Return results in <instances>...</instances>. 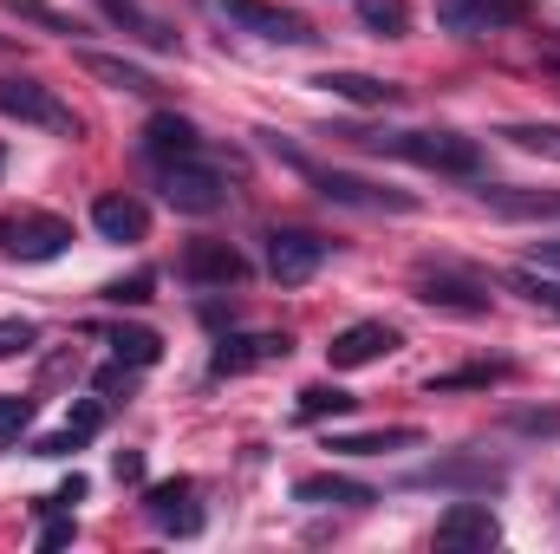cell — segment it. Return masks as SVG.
<instances>
[{
	"mask_svg": "<svg viewBox=\"0 0 560 554\" xmlns=\"http://www.w3.org/2000/svg\"><path fill=\"white\" fill-rule=\"evenodd\" d=\"M385 157H405L418 170H436V176H476L482 170V143L463 138V131H392V138H365Z\"/></svg>",
	"mask_w": 560,
	"mask_h": 554,
	"instance_id": "1",
	"label": "cell"
},
{
	"mask_svg": "<svg viewBox=\"0 0 560 554\" xmlns=\"http://www.w3.org/2000/svg\"><path fill=\"white\" fill-rule=\"evenodd\" d=\"M509 483V463H495L489 450H463V457H436L405 476V489H456V496H495Z\"/></svg>",
	"mask_w": 560,
	"mask_h": 554,
	"instance_id": "2",
	"label": "cell"
},
{
	"mask_svg": "<svg viewBox=\"0 0 560 554\" xmlns=\"http://www.w3.org/2000/svg\"><path fill=\"white\" fill-rule=\"evenodd\" d=\"M229 196H235V189H229V176L209 163V150L163 170V203H170L176 216H215V209H229Z\"/></svg>",
	"mask_w": 560,
	"mask_h": 554,
	"instance_id": "3",
	"label": "cell"
},
{
	"mask_svg": "<svg viewBox=\"0 0 560 554\" xmlns=\"http://www.w3.org/2000/svg\"><path fill=\"white\" fill-rule=\"evenodd\" d=\"M275 150H280V143H275ZM280 157H287V163H293V170H300L319 196H326V203H346V209H392V216H411V209H418L405 189H378V183L346 176V170H319V163H306L300 150H280Z\"/></svg>",
	"mask_w": 560,
	"mask_h": 554,
	"instance_id": "4",
	"label": "cell"
},
{
	"mask_svg": "<svg viewBox=\"0 0 560 554\" xmlns=\"http://www.w3.org/2000/svg\"><path fill=\"white\" fill-rule=\"evenodd\" d=\"M0 118L39 125V131H52V138H79V118H72V105H59V99H52V85H39V79H20V72H7V79H0Z\"/></svg>",
	"mask_w": 560,
	"mask_h": 554,
	"instance_id": "5",
	"label": "cell"
},
{
	"mask_svg": "<svg viewBox=\"0 0 560 554\" xmlns=\"http://www.w3.org/2000/svg\"><path fill=\"white\" fill-rule=\"evenodd\" d=\"M418 300L423 307H443V313H489V280L456 268V262H423L418 268Z\"/></svg>",
	"mask_w": 560,
	"mask_h": 554,
	"instance_id": "6",
	"label": "cell"
},
{
	"mask_svg": "<svg viewBox=\"0 0 560 554\" xmlns=\"http://www.w3.org/2000/svg\"><path fill=\"white\" fill-rule=\"evenodd\" d=\"M66 249H72V222H59V216H0V255L52 262Z\"/></svg>",
	"mask_w": 560,
	"mask_h": 554,
	"instance_id": "7",
	"label": "cell"
},
{
	"mask_svg": "<svg viewBox=\"0 0 560 554\" xmlns=\"http://www.w3.org/2000/svg\"><path fill=\"white\" fill-rule=\"evenodd\" d=\"M528 13H535V0H436V26H443V33H456V39L522 26Z\"/></svg>",
	"mask_w": 560,
	"mask_h": 554,
	"instance_id": "8",
	"label": "cell"
},
{
	"mask_svg": "<svg viewBox=\"0 0 560 554\" xmlns=\"http://www.w3.org/2000/svg\"><path fill=\"white\" fill-rule=\"evenodd\" d=\"M502 542V522H495V509L489 503H450L443 516H436V549H450V554H489Z\"/></svg>",
	"mask_w": 560,
	"mask_h": 554,
	"instance_id": "9",
	"label": "cell"
},
{
	"mask_svg": "<svg viewBox=\"0 0 560 554\" xmlns=\"http://www.w3.org/2000/svg\"><path fill=\"white\" fill-rule=\"evenodd\" d=\"M287 353H293L287 333H229V339H215L209 372H215V379H242V372H255V366H280Z\"/></svg>",
	"mask_w": 560,
	"mask_h": 554,
	"instance_id": "10",
	"label": "cell"
},
{
	"mask_svg": "<svg viewBox=\"0 0 560 554\" xmlns=\"http://www.w3.org/2000/svg\"><path fill=\"white\" fill-rule=\"evenodd\" d=\"M398 346H405V339H398L392 320H352L346 333H332L326 359H332V372H359V366H378V359L398 353Z\"/></svg>",
	"mask_w": 560,
	"mask_h": 554,
	"instance_id": "11",
	"label": "cell"
},
{
	"mask_svg": "<svg viewBox=\"0 0 560 554\" xmlns=\"http://www.w3.org/2000/svg\"><path fill=\"white\" fill-rule=\"evenodd\" d=\"M326 235H313V229H275L268 235V275L280 280V287H300V280L319 275V262H326Z\"/></svg>",
	"mask_w": 560,
	"mask_h": 554,
	"instance_id": "12",
	"label": "cell"
},
{
	"mask_svg": "<svg viewBox=\"0 0 560 554\" xmlns=\"http://www.w3.org/2000/svg\"><path fill=\"white\" fill-rule=\"evenodd\" d=\"M143 516H150L163 535H196V529H202V503H196V483H189V476L150 483V489H143Z\"/></svg>",
	"mask_w": 560,
	"mask_h": 554,
	"instance_id": "13",
	"label": "cell"
},
{
	"mask_svg": "<svg viewBox=\"0 0 560 554\" xmlns=\"http://www.w3.org/2000/svg\"><path fill=\"white\" fill-rule=\"evenodd\" d=\"M235 26H248V33H261V39H280V46H306L313 39V26L293 13V7H275V0H215Z\"/></svg>",
	"mask_w": 560,
	"mask_h": 554,
	"instance_id": "14",
	"label": "cell"
},
{
	"mask_svg": "<svg viewBox=\"0 0 560 554\" xmlns=\"http://www.w3.org/2000/svg\"><path fill=\"white\" fill-rule=\"evenodd\" d=\"M176 275L189 280V287H235V280L248 275V262H242L235 242H189L183 262H176Z\"/></svg>",
	"mask_w": 560,
	"mask_h": 554,
	"instance_id": "15",
	"label": "cell"
},
{
	"mask_svg": "<svg viewBox=\"0 0 560 554\" xmlns=\"http://www.w3.org/2000/svg\"><path fill=\"white\" fill-rule=\"evenodd\" d=\"M209 143H202V131L183 118V112H156L150 125H143V157L156 163V170H170V163H183V157H202Z\"/></svg>",
	"mask_w": 560,
	"mask_h": 554,
	"instance_id": "16",
	"label": "cell"
},
{
	"mask_svg": "<svg viewBox=\"0 0 560 554\" xmlns=\"http://www.w3.org/2000/svg\"><path fill=\"white\" fill-rule=\"evenodd\" d=\"M98 7H105V20H112V26H125L138 46H150V53H183L176 26H170L156 7H143V0H98Z\"/></svg>",
	"mask_w": 560,
	"mask_h": 554,
	"instance_id": "17",
	"label": "cell"
},
{
	"mask_svg": "<svg viewBox=\"0 0 560 554\" xmlns=\"http://www.w3.org/2000/svg\"><path fill=\"white\" fill-rule=\"evenodd\" d=\"M293 503H306V509H372L378 496H372L365 483H352V476L319 470V476H300V483H293Z\"/></svg>",
	"mask_w": 560,
	"mask_h": 554,
	"instance_id": "18",
	"label": "cell"
},
{
	"mask_svg": "<svg viewBox=\"0 0 560 554\" xmlns=\"http://www.w3.org/2000/svg\"><path fill=\"white\" fill-rule=\"evenodd\" d=\"M92 229H98L105 242H143V235H150V216H143L138 196H118V189H112V196L92 203Z\"/></svg>",
	"mask_w": 560,
	"mask_h": 554,
	"instance_id": "19",
	"label": "cell"
},
{
	"mask_svg": "<svg viewBox=\"0 0 560 554\" xmlns=\"http://www.w3.org/2000/svg\"><path fill=\"white\" fill-rule=\"evenodd\" d=\"M332 99H352V105H365V112H392V105H405V85H392V79H372V72H326L319 79Z\"/></svg>",
	"mask_w": 560,
	"mask_h": 554,
	"instance_id": "20",
	"label": "cell"
},
{
	"mask_svg": "<svg viewBox=\"0 0 560 554\" xmlns=\"http://www.w3.org/2000/svg\"><path fill=\"white\" fill-rule=\"evenodd\" d=\"M423 430L411 424H392V430H339L326 437V450H346V457H385V450H418Z\"/></svg>",
	"mask_w": 560,
	"mask_h": 554,
	"instance_id": "21",
	"label": "cell"
},
{
	"mask_svg": "<svg viewBox=\"0 0 560 554\" xmlns=\"http://www.w3.org/2000/svg\"><path fill=\"white\" fill-rule=\"evenodd\" d=\"M98 430H105V412H98V405H79L59 430H46V437L33 443V457H72V450H79V443H92Z\"/></svg>",
	"mask_w": 560,
	"mask_h": 554,
	"instance_id": "22",
	"label": "cell"
},
{
	"mask_svg": "<svg viewBox=\"0 0 560 554\" xmlns=\"http://www.w3.org/2000/svg\"><path fill=\"white\" fill-rule=\"evenodd\" d=\"M79 66H85L92 79H105L112 92H138V99H150V92H156V79H150L143 66H131V59H112V53H79Z\"/></svg>",
	"mask_w": 560,
	"mask_h": 554,
	"instance_id": "23",
	"label": "cell"
},
{
	"mask_svg": "<svg viewBox=\"0 0 560 554\" xmlns=\"http://www.w3.org/2000/svg\"><path fill=\"white\" fill-rule=\"evenodd\" d=\"M105 346H112V359H125V366H156L163 359V339L150 333V326H105Z\"/></svg>",
	"mask_w": 560,
	"mask_h": 554,
	"instance_id": "24",
	"label": "cell"
},
{
	"mask_svg": "<svg viewBox=\"0 0 560 554\" xmlns=\"http://www.w3.org/2000/svg\"><path fill=\"white\" fill-rule=\"evenodd\" d=\"M495 216H560V196H522V189H509V183H482L476 189Z\"/></svg>",
	"mask_w": 560,
	"mask_h": 554,
	"instance_id": "25",
	"label": "cell"
},
{
	"mask_svg": "<svg viewBox=\"0 0 560 554\" xmlns=\"http://www.w3.org/2000/svg\"><path fill=\"white\" fill-rule=\"evenodd\" d=\"M7 13H20L26 26H39V33H59V39H79L85 26L72 20V13H59V7H46V0H0Z\"/></svg>",
	"mask_w": 560,
	"mask_h": 554,
	"instance_id": "26",
	"label": "cell"
},
{
	"mask_svg": "<svg viewBox=\"0 0 560 554\" xmlns=\"http://www.w3.org/2000/svg\"><path fill=\"white\" fill-rule=\"evenodd\" d=\"M359 20H365L378 39H405V33H411V0H359Z\"/></svg>",
	"mask_w": 560,
	"mask_h": 554,
	"instance_id": "27",
	"label": "cell"
},
{
	"mask_svg": "<svg viewBox=\"0 0 560 554\" xmlns=\"http://www.w3.org/2000/svg\"><path fill=\"white\" fill-rule=\"evenodd\" d=\"M509 287H515V293H528L535 307H555V313H560V275H548V268H535V262H528V268H515V275H509Z\"/></svg>",
	"mask_w": 560,
	"mask_h": 554,
	"instance_id": "28",
	"label": "cell"
},
{
	"mask_svg": "<svg viewBox=\"0 0 560 554\" xmlns=\"http://www.w3.org/2000/svg\"><path fill=\"white\" fill-rule=\"evenodd\" d=\"M359 399L352 392H339V385H306L300 392V417H339V412H352Z\"/></svg>",
	"mask_w": 560,
	"mask_h": 554,
	"instance_id": "29",
	"label": "cell"
},
{
	"mask_svg": "<svg viewBox=\"0 0 560 554\" xmlns=\"http://www.w3.org/2000/svg\"><path fill=\"white\" fill-rule=\"evenodd\" d=\"M502 138L515 143V150H535V157H555L560 163V125H509Z\"/></svg>",
	"mask_w": 560,
	"mask_h": 554,
	"instance_id": "30",
	"label": "cell"
},
{
	"mask_svg": "<svg viewBox=\"0 0 560 554\" xmlns=\"http://www.w3.org/2000/svg\"><path fill=\"white\" fill-rule=\"evenodd\" d=\"M495 379H509V366H463V372H443V379H430V399H436V392H469V385H495Z\"/></svg>",
	"mask_w": 560,
	"mask_h": 554,
	"instance_id": "31",
	"label": "cell"
},
{
	"mask_svg": "<svg viewBox=\"0 0 560 554\" xmlns=\"http://www.w3.org/2000/svg\"><path fill=\"white\" fill-rule=\"evenodd\" d=\"M33 424V399H20V392H0V437H20Z\"/></svg>",
	"mask_w": 560,
	"mask_h": 554,
	"instance_id": "32",
	"label": "cell"
},
{
	"mask_svg": "<svg viewBox=\"0 0 560 554\" xmlns=\"http://www.w3.org/2000/svg\"><path fill=\"white\" fill-rule=\"evenodd\" d=\"M150 287H156V275L112 280V287H105V300H112V307H143V300H150Z\"/></svg>",
	"mask_w": 560,
	"mask_h": 554,
	"instance_id": "33",
	"label": "cell"
},
{
	"mask_svg": "<svg viewBox=\"0 0 560 554\" xmlns=\"http://www.w3.org/2000/svg\"><path fill=\"white\" fill-rule=\"evenodd\" d=\"M39 339V326L33 320H0V359H13V353H26Z\"/></svg>",
	"mask_w": 560,
	"mask_h": 554,
	"instance_id": "34",
	"label": "cell"
},
{
	"mask_svg": "<svg viewBox=\"0 0 560 554\" xmlns=\"http://www.w3.org/2000/svg\"><path fill=\"white\" fill-rule=\"evenodd\" d=\"M131 372H138V366H125V359H112V366H105V372H98L92 385H98L105 399H118V392H131Z\"/></svg>",
	"mask_w": 560,
	"mask_h": 554,
	"instance_id": "35",
	"label": "cell"
},
{
	"mask_svg": "<svg viewBox=\"0 0 560 554\" xmlns=\"http://www.w3.org/2000/svg\"><path fill=\"white\" fill-rule=\"evenodd\" d=\"M72 503H85V476H66V483H59L39 509H72Z\"/></svg>",
	"mask_w": 560,
	"mask_h": 554,
	"instance_id": "36",
	"label": "cell"
},
{
	"mask_svg": "<svg viewBox=\"0 0 560 554\" xmlns=\"http://www.w3.org/2000/svg\"><path fill=\"white\" fill-rule=\"evenodd\" d=\"M72 535H79V529H72V516H52V522L39 529V549H66Z\"/></svg>",
	"mask_w": 560,
	"mask_h": 554,
	"instance_id": "37",
	"label": "cell"
},
{
	"mask_svg": "<svg viewBox=\"0 0 560 554\" xmlns=\"http://www.w3.org/2000/svg\"><path fill=\"white\" fill-rule=\"evenodd\" d=\"M112 470H118V483H143V457H138V450H118V463H112Z\"/></svg>",
	"mask_w": 560,
	"mask_h": 554,
	"instance_id": "38",
	"label": "cell"
},
{
	"mask_svg": "<svg viewBox=\"0 0 560 554\" xmlns=\"http://www.w3.org/2000/svg\"><path fill=\"white\" fill-rule=\"evenodd\" d=\"M515 430H560V412H522Z\"/></svg>",
	"mask_w": 560,
	"mask_h": 554,
	"instance_id": "39",
	"label": "cell"
},
{
	"mask_svg": "<svg viewBox=\"0 0 560 554\" xmlns=\"http://www.w3.org/2000/svg\"><path fill=\"white\" fill-rule=\"evenodd\" d=\"M535 268H548V275H560V242H535V255H528Z\"/></svg>",
	"mask_w": 560,
	"mask_h": 554,
	"instance_id": "40",
	"label": "cell"
}]
</instances>
